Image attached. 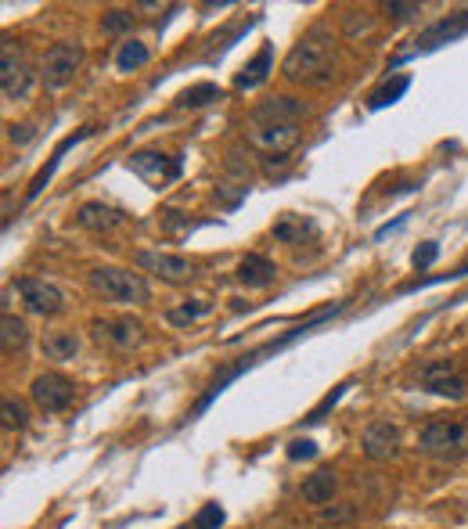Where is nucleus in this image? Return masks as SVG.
I'll list each match as a JSON object with an SVG mask.
<instances>
[{"mask_svg":"<svg viewBox=\"0 0 468 529\" xmlns=\"http://www.w3.org/2000/svg\"><path fill=\"white\" fill-rule=\"evenodd\" d=\"M281 72H285V79H292V83H324L328 72H332V36H328V29H324V25L310 29V32L288 51Z\"/></svg>","mask_w":468,"mask_h":529,"instance_id":"f257e3e1","label":"nucleus"},{"mask_svg":"<svg viewBox=\"0 0 468 529\" xmlns=\"http://www.w3.org/2000/svg\"><path fill=\"white\" fill-rule=\"evenodd\" d=\"M418 450L436 461L468 458V422H429L418 436Z\"/></svg>","mask_w":468,"mask_h":529,"instance_id":"f03ea898","label":"nucleus"},{"mask_svg":"<svg viewBox=\"0 0 468 529\" xmlns=\"http://www.w3.org/2000/svg\"><path fill=\"white\" fill-rule=\"evenodd\" d=\"M90 288L101 292L112 302H148L152 292L141 274H130L123 266H94L90 270Z\"/></svg>","mask_w":468,"mask_h":529,"instance_id":"7ed1b4c3","label":"nucleus"},{"mask_svg":"<svg viewBox=\"0 0 468 529\" xmlns=\"http://www.w3.org/2000/svg\"><path fill=\"white\" fill-rule=\"evenodd\" d=\"M80 61H83V43L80 40H61V43H51L47 54H43V65H40V76H43V87L51 90H61L72 83V76L80 72Z\"/></svg>","mask_w":468,"mask_h":529,"instance_id":"20e7f679","label":"nucleus"},{"mask_svg":"<svg viewBox=\"0 0 468 529\" xmlns=\"http://www.w3.org/2000/svg\"><path fill=\"white\" fill-rule=\"evenodd\" d=\"M29 396H33V404H36L43 414H58V411L72 407V400H76V385H72L65 375H58V371H43V375L33 378Z\"/></svg>","mask_w":468,"mask_h":529,"instance_id":"39448f33","label":"nucleus"},{"mask_svg":"<svg viewBox=\"0 0 468 529\" xmlns=\"http://www.w3.org/2000/svg\"><path fill=\"white\" fill-rule=\"evenodd\" d=\"M90 331H94L98 342H105V346L116 349V353H130V349H137L141 339H145V324H141L137 317H116V320L101 317V320L90 324Z\"/></svg>","mask_w":468,"mask_h":529,"instance_id":"423d86ee","label":"nucleus"},{"mask_svg":"<svg viewBox=\"0 0 468 529\" xmlns=\"http://www.w3.org/2000/svg\"><path fill=\"white\" fill-rule=\"evenodd\" d=\"M18 292H22V302L29 313H40V317H54L65 310V295L58 284L43 281V277H22L18 281Z\"/></svg>","mask_w":468,"mask_h":529,"instance_id":"0eeeda50","label":"nucleus"},{"mask_svg":"<svg viewBox=\"0 0 468 529\" xmlns=\"http://www.w3.org/2000/svg\"><path fill=\"white\" fill-rule=\"evenodd\" d=\"M33 87V69L25 65L22 54H14L11 40L4 43V54H0V90L7 101H22Z\"/></svg>","mask_w":468,"mask_h":529,"instance_id":"6e6552de","label":"nucleus"},{"mask_svg":"<svg viewBox=\"0 0 468 529\" xmlns=\"http://www.w3.org/2000/svg\"><path fill=\"white\" fill-rule=\"evenodd\" d=\"M422 385L433 393V396H447V400H465L468 396V382L458 375L454 360H433L422 367Z\"/></svg>","mask_w":468,"mask_h":529,"instance_id":"1a4fd4ad","label":"nucleus"},{"mask_svg":"<svg viewBox=\"0 0 468 529\" xmlns=\"http://www.w3.org/2000/svg\"><path fill=\"white\" fill-rule=\"evenodd\" d=\"M126 170H134L145 184H152V188H163V184H170V181H177L181 177V162L177 159H166V155H159V152H134L130 159H126Z\"/></svg>","mask_w":468,"mask_h":529,"instance_id":"9d476101","label":"nucleus"},{"mask_svg":"<svg viewBox=\"0 0 468 529\" xmlns=\"http://www.w3.org/2000/svg\"><path fill=\"white\" fill-rule=\"evenodd\" d=\"M465 32H468V7L447 14V18H440V22H433L426 32H418V40H415V47L407 54H429V51H436V47H444V43H451V40H458Z\"/></svg>","mask_w":468,"mask_h":529,"instance_id":"9b49d317","label":"nucleus"},{"mask_svg":"<svg viewBox=\"0 0 468 529\" xmlns=\"http://www.w3.org/2000/svg\"><path fill=\"white\" fill-rule=\"evenodd\" d=\"M360 450L368 461L382 465V461H393L400 454V429L393 422H371L364 429V440H360Z\"/></svg>","mask_w":468,"mask_h":529,"instance_id":"f8f14e48","label":"nucleus"},{"mask_svg":"<svg viewBox=\"0 0 468 529\" xmlns=\"http://www.w3.org/2000/svg\"><path fill=\"white\" fill-rule=\"evenodd\" d=\"M306 116V105L295 101V97H267L252 108V123L256 126H270V123H299Z\"/></svg>","mask_w":468,"mask_h":529,"instance_id":"ddd939ff","label":"nucleus"},{"mask_svg":"<svg viewBox=\"0 0 468 529\" xmlns=\"http://www.w3.org/2000/svg\"><path fill=\"white\" fill-rule=\"evenodd\" d=\"M134 264L145 266L148 274H159L163 281H170V284H181V281H188L192 277V264L188 260H181V256H170V253H152V249H141L137 256H134Z\"/></svg>","mask_w":468,"mask_h":529,"instance_id":"4468645a","label":"nucleus"},{"mask_svg":"<svg viewBox=\"0 0 468 529\" xmlns=\"http://www.w3.org/2000/svg\"><path fill=\"white\" fill-rule=\"evenodd\" d=\"M248 141L256 148H263L267 155H285L295 141H299V123H270V126H256L248 134Z\"/></svg>","mask_w":468,"mask_h":529,"instance_id":"2eb2a0df","label":"nucleus"},{"mask_svg":"<svg viewBox=\"0 0 468 529\" xmlns=\"http://www.w3.org/2000/svg\"><path fill=\"white\" fill-rule=\"evenodd\" d=\"M76 224L87 227V231H94V235H108V231H116V227L126 224V213H119L112 206H101V202H87V206H80Z\"/></svg>","mask_w":468,"mask_h":529,"instance_id":"dca6fc26","label":"nucleus"},{"mask_svg":"<svg viewBox=\"0 0 468 529\" xmlns=\"http://www.w3.org/2000/svg\"><path fill=\"white\" fill-rule=\"evenodd\" d=\"M234 274H238V281L245 288H267V284H274L277 266L270 264L267 256H259V253H248V256H241V264H238Z\"/></svg>","mask_w":468,"mask_h":529,"instance_id":"f3484780","label":"nucleus"},{"mask_svg":"<svg viewBox=\"0 0 468 529\" xmlns=\"http://www.w3.org/2000/svg\"><path fill=\"white\" fill-rule=\"evenodd\" d=\"M270 72H274V43H263V47L256 51V58L234 76V87H238V90H252V87H259Z\"/></svg>","mask_w":468,"mask_h":529,"instance_id":"a211bd4d","label":"nucleus"},{"mask_svg":"<svg viewBox=\"0 0 468 529\" xmlns=\"http://www.w3.org/2000/svg\"><path fill=\"white\" fill-rule=\"evenodd\" d=\"M335 490H339V479H335V472L332 469H317L314 476H306L303 479V501L306 505H328L332 497H335Z\"/></svg>","mask_w":468,"mask_h":529,"instance_id":"6ab92c4d","label":"nucleus"},{"mask_svg":"<svg viewBox=\"0 0 468 529\" xmlns=\"http://www.w3.org/2000/svg\"><path fill=\"white\" fill-rule=\"evenodd\" d=\"M0 346H4V357L22 353V349L29 346V328H25V320L14 317L11 310H4V317H0Z\"/></svg>","mask_w":468,"mask_h":529,"instance_id":"aec40b11","label":"nucleus"},{"mask_svg":"<svg viewBox=\"0 0 468 529\" xmlns=\"http://www.w3.org/2000/svg\"><path fill=\"white\" fill-rule=\"evenodd\" d=\"M87 134H90V126H83V130H76V134H72V137H65V141H61V144H58V148H54V155H51V162H47V170H40V173H36V177H33V184H29V195H25V199H29V202H33V199H36V195H40V191H43V188H47V181H51V177H54V170H58V166H61V155H65V152H69V148H72V144H76V141H83V137H87Z\"/></svg>","mask_w":468,"mask_h":529,"instance_id":"412c9836","label":"nucleus"},{"mask_svg":"<svg viewBox=\"0 0 468 529\" xmlns=\"http://www.w3.org/2000/svg\"><path fill=\"white\" fill-rule=\"evenodd\" d=\"M411 87V76L407 72H397L393 79H386L371 97H368V108H386V105H397Z\"/></svg>","mask_w":468,"mask_h":529,"instance_id":"4be33fe9","label":"nucleus"},{"mask_svg":"<svg viewBox=\"0 0 468 529\" xmlns=\"http://www.w3.org/2000/svg\"><path fill=\"white\" fill-rule=\"evenodd\" d=\"M43 353L51 360H72L80 353V339L72 331H47L43 335Z\"/></svg>","mask_w":468,"mask_h":529,"instance_id":"5701e85b","label":"nucleus"},{"mask_svg":"<svg viewBox=\"0 0 468 529\" xmlns=\"http://www.w3.org/2000/svg\"><path fill=\"white\" fill-rule=\"evenodd\" d=\"M220 97H224V90H220L217 83H195V87L181 90L177 108H206V105H213V101H220Z\"/></svg>","mask_w":468,"mask_h":529,"instance_id":"b1692460","label":"nucleus"},{"mask_svg":"<svg viewBox=\"0 0 468 529\" xmlns=\"http://www.w3.org/2000/svg\"><path fill=\"white\" fill-rule=\"evenodd\" d=\"M148 58H152V51H148L141 40H126V43L119 47V54H116V69H119V72H134V69H145Z\"/></svg>","mask_w":468,"mask_h":529,"instance_id":"393cba45","label":"nucleus"},{"mask_svg":"<svg viewBox=\"0 0 468 529\" xmlns=\"http://www.w3.org/2000/svg\"><path fill=\"white\" fill-rule=\"evenodd\" d=\"M0 418H4V429H7V432H22V429L29 425V411H25V404L14 400V396H4V400H0Z\"/></svg>","mask_w":468,"mask_h":529,"instance_id":"a878e982","label":"nucleus"},{"mask_svg":"<svg viewBox=\"0 0 468 529\" xmlns=\"http://www.w3.org/2000/svg\"><path fill=\"white\" fill-rule=\"evenodd\" d=\"M213 310V302H206V299H195V302H188V306H177V310H170L166 313V320L173 324V328H184V324H195L199 317H206Z\"/></svg>","mask_w":468,"mask_h":529,"instance_id":"bb28decb","label":"nucleus"},{"mask_svg":"<svg viewBox=\"0 0 468 529\" xmlns=\"http://www.w3.org/2000/svg\"><path fill=\"white\" fill-rule=\"evenodd\" d=\"M130 25H134V14L123 11V7H112V11L101 14V32H105V36H126Z\"/></svg>","mask_w":468,"mask_h":529,"instance_id":"cd10ccee","label":"nucleus"},{"mask_svg":"<svg viewBox=\"0 0 468 529\" xmlns=\"http://www.w3.org/2000/svg\"><path fill=\"white\" fill-rule=\"evenodd\" d=\"M342 29H346V36H350V40H353V36H364V32H371V29H375V14L353 11V14H346Z\"/></svg>","mask_w":468,"mask_h":529,"instance_id":"c85d7f7f","label":"nucleus"},{"mask_svg":"<svg viewBox=\"0 0 468 529\" xmlns=\"http://www.w3.org/2000/svg\"><path fill=\"white\" fill-rule=\"evenodd\" d=\"M224 526V508L213 501V505H202V512L195 515L192 529H220Z\"/></svg>","mask_w":468,"mask_h":529,"instance_id":"c756f323","label":"nucleus"},{"mask_svg":"<svg viewBox=\"0 0 468 529\" xmlns=\"http://www.w3.org/2000/svg\"><path fill=\"white\" fill-rule=\"evenodd\" d=\"M285 454H288V461H314L317 458V443L314 440H292L285 447Z\"/></svg>","mask_w":468,"mask_h":529,"instance_id":"7c9ffc66","label":"nucleus"},{"mask_svg":"<svg viewBox=\"0 0 468 529\" xmlns=\"http://www.w3.org/2000/svg\"><path fill=\"white\" fill-rule=\"evenodd\" d=\"M436 256H440V246H436V242H422V246L415 249L411 264H415V270H426V266L436 264Z\"/></svg>","mask_w":468,"mask_h":529,"instance_id":"2f4dec72","label":"nucleus"},{"mask_svg":"<svg viewBox=\"0 0 468 529\" xmlns=\"http://www.w3.org/2000/svg\"><path fill=\"white\" fill-rule=\"evenodd\" d=\"M386 11L393 14V18H400V22H407V18H415V14H422V4H386Z\"/></svg>","mask_w":468,"mask_h":529,"instance_id":"473e14b6","label":"nucleus"},{"mask_svg":"<svg viewBox=\"0 0 468 529\" xmlns=\"http://www.w3.org/2000/svg\"><path fill=\"white\" fill-rule=\"evenodd\" d=\"M353 515V508H324L321 512V523H342V519H350Z\"/></svg>","mask_w":468,"mask_h":529,"instance_id":"72a5a7b5","label":"nucleus"},{"mask_svg":"<svg viewBox=\"0 0 468 529\" xmlns=\"http://www.w3.org/2000/svg\"><path fill=\"white\" fill-rule=\"evenodd\" d=\"M7 137L18 141V144H25V141L33 137V126H25V123H22V126H7Z\"/></svg>","mask_w":468,"mask_h":529,"instance_id":"f704fd0d","label":"nucleus"},{"mask_svg":"<svg viewBox=\"0 0 468 529\" xmlns=\"http://www.w3.org/2000/svg\"><path fill=\"white\" fill-rule=\"evenodd\" d=\"M285 166H288V155H267V159H263V170H267V173L285 170Z\"/></svg>","mask_w":468,"mask_h":529,"instance_id":"c9c22d12","label":"nucleus"},{"mask_svg":"<svg viewBox=\"0 0 468 529\" xmlns=\"http://www.w3.org/2000/svg\"><path fill=\"white\" fill-rule=\"evenodd\" d=\"M181 529H188V526H181Z\"/></svg>","mask_w":468,"mask_h":529,"instance_id":"e433bc0d","label":"nucleus"}]
</instances>
